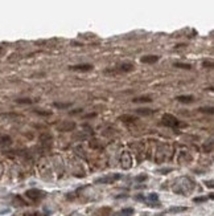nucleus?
<instances>
[{"label": "nucleus", "instance_id": "nucleus-1", "mask_svg": "<svg viewBox=\"0 0 214 216\" xmlns=\"http://www.w3.org/2000/svg\"><path fill=\"white\" fill-rule=\"evenodd\" d=\"M161 123L164 126H166V127H172V129H176L181 126V122L172 114H164L163 118H161Z\"/></svg>", "mask_w": 214, "mask_h": 216}, {"label": "nucleus", "instance_id": "nucleus-2", "mask_svg": "<svg viewBox=\"0 0 214 216\" xmlns=\"http://www.w3.org/2000/svg\"><path fill=\"white\" fill-rule=\"evenodd\" d=\"M134 68L135 67L132 64H129V62H123V64L118 65V67H116L114 70L107 69V70H106V73H129V72L134 70Z\"/></svg>", "mask_w": 214, "mask_h": 216}, {"label": "nucleus", "instance_id": "nucleus-3", "mask_svg": "<svg viewBox=\"0 0 214 216\" xmlns=\"http://www.w3.org/2000/svg\"><path fill=\"white\" fill-rule=\"evenodd\" d=\"M25 195L29 197V199H32V200H40V199H42V197L45 196V192L41 191V190L33 188V190H28Z\"/></svg>", "mask_w": 214, "mask_h": 216}, {"label": "nucleus", "instance_id": "nucleus-4", "mask_svg": "<svg viewBox=\"0 0 214 216\" xmlns=\"http://www.w3.org/2000/svg\"><path fill=\"white\" fill-rule=\"evenodd\" d=\"M92 65L91 64H78V65H73L70 67L69 69L70 70H74V72H90L92 70Z\"/></svg>", "mask_w": 214, "mask_h": 216}, {"label": "nucleus", "instance_id": "nucleus-5", "mask_svg": "<svg viewBox=\"0 0 214 216\" xmlns=\"http://www.w3.org/2000/svg\"><path fill=\"white\" fill-rule=\"evenodd\" d=\"M120 179V175L119 174H114V175H108L106 178H100L97 180V183H114L115 180Z\"/></svg>", "mask_w": 214, "mask_h": 216}, {"label": "nucleus", "instance_id": "nucleus-6", "mask_svg": "<svg viewBox=\"0 0 214 216\" xmlns=\"http://www.w3.org/2000/svg\"><path fill=\"white\" fill-rule=\"evenodd\" d=\"M160 57L155 56V54H148V56H143L141 57V62L143 64H155V62L159 61Z\"/></svg>", "mask_w": 214, "mask_h": 216}, {"label": "nucleus", "instance_id": "nucleus-7", "mask_svg": "<svg viewBox=\"0 0 214 216\" xmlns=\"http://www.w3.org/2000/svg\"><path fill=\"white\" fill-rule=\"evenodd\" d=\"M144 200H145V202H147L149 205H152V207H153L155 204L159 205V195H157V194H149L147 199H144Z\"/></svg>", "mask_w": 214, "mask_h": 216}, {"label": "nucleus", "instance_id": "nucleus-8", "mask_svg": "<svg viewBox=\"0 0 214 216\" xmlns=\"http://www.w3.org/2000/svg\"><path fill=\"white\" fill-rule=\"evenodd\" d=\"M176 99L178 102H181V104H192L194 101V97L193 96H178Z\"/></svg>", "mask_w": 214, "mask_h": 216}, {"label": "nucleus", "instance_id": "nucleus-9", "mask_svg": "<svg viewBox=\"0 0 214 216\" xmlns=\"http://www.w3.org/2000/svg\"><path fill=\"white\" fill-rule=\"evenodd\" d=\"M119 119L123 121L124 123H134L135 121H136V117H134V115H128V114H126V115H122V117H119Z\"/></svg>", "mask_w": 214, "mask_h": 216}, {"label": "nucleus", "instance_id": "nucleus-10", "mask_svg": "<svg viewBox=\"0 0 214 216\" xmlns=\"http://www.w3.org/2000/svg\"><path fill=\"white\" fill-rule=\"evenodd\" d=\"M134 212H135L134 208H124V210H122L116 216H132Z\"/></svg>", "mask_w": 214, "mask_h": 216}, {"label": "nucleus", "instance_id": "nucleus-11", "mask_svg": "<svg viewBox=\"0 0 214 216\" xmlns=\"http://www.w3.org/2000/svg\"><path fill=\"white\" fill-rule=\"evenodd\" d=\"M53 106L57 107V109H68V107L71 106L70 102H66V104H60V102H54L53 104Z\"/></svg>", "mask_w": 214, "mask_h": 216}, {"label": "nucleus", "instance_id": "nucleus-12", "mask_svg": "<svg viewBox=\"0 0 214 216\" xmlns=\"http://www.w3.org/2000/svg\"><path fill=\"white\" fill-rule=\"evenodd\" d=\"M174 67L176 68H181V69H192V65L190 64H185V62H174Z\"/></svg>", "mask_w": 214, "mask_h": 216}, {"label": "nucleus", "instance_id": "nucleus-13", "mask_svg": "<svg viewBox=\"0 0 214 216\" xmlns=\"http://www.w3.org/2000/svg\"><path fill=\"white\" fill-rule=\"evenodd\" d=\"M152 99H151V97H136V98L132 99V102H151Z\"/></svg>", "mask_w": 214, "mask_h": 216}, {"label": "nucleus", "instance_id": "nucleus-14", "mask_svg": "<svg viewBox=\"0 0 214 216\" xmlns=\"http://www.w3.org/2000/svg\"><path fill=\"white\" fill-rule=\"evenodd\" d=\"M137 113H139L140 115H149L153 113V110L151 109H137Z\"/></svg>", "mask_w": 214, "mask_h": 216}, {"label": "nucleus", "instance_id": "nucleus-15", "mask_svg": "<svg viewBox=\"0 0 214 216\" xmlns=\"http://www.w3.org/2000/svg\"><path fill=\"white\" fill-rule=\"evenodd\" d=\"M16 102H18V104H32V99H29V98H18Z\"/></svg>", "mask_w": 214, "mask_h": 216}, {"label": "nucleus", "instance_id": "nucleus-16", "mask_svg": "<svg viewBox=\"0 0 214 216\" xmlns=\"http://www.w3.org/2000/svg\"><path fill=\"white\" fill-rule=\"evenodd\" d=\"M200 112H206L209 114H213V107H200Z\"/></svg>", "mask_w": 214, "mask_h": 216}, {"label": "nucleus", "instance_id": "nucleus-17", "mask_svg": "<svg viewBox=\"0 0 214 216\" xmlns=\"http://www.w3.org/2000/svg\"><path fill=\"white\" fill-rule=\"evenodd\" d=\"M186 210V208L185 207H174V208H171V210H169V212H180V211H185Z\"/></svg>", "mask_w": 214, "mask_h": 216}, {"label": "nucleus", "instance_id": "nucleus-18", "mask_svg": "<svg viewBox=\"0 0 214 216\" xmlns=\"http://www.w3.org/2000/svg\"><path fill=\"white\" fill-rule=\"evenodd\" d=\"M208 200V196H201V197H196L194 202L196 203H202V202H206Z\"/></svg>", "mask_w": 214, "mask_h": 216}, {"label": "nucleus", "instance_id": "nucleus-19", "mask_svg": "<svg viewBox=\"0 0 214 216\" xmlns=\"http://www.w3.org/2000/svg\"><path fill=\"white\" fill-rule=\"evenodd\" d=\"M202 67L203 68H211V67H213V64H211L210 61H203L202 62Z\"/></svg>", "mask_w": 214, "mask_h": 216}, {"label": "nucleus", "instance_id": "nucleus-20", "mask_svg": "<svg viewBox=\"0 0 214 216\" xmlns=\"http://www.w3.org/2000/svg\"><path fill=\"white\" fill-rule=\"evenodd\" d=\"M0 52H1V46H0Z\"/></svg>", "mask_w": 214, "mask_h": 216}]
</instances>
